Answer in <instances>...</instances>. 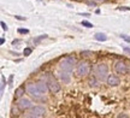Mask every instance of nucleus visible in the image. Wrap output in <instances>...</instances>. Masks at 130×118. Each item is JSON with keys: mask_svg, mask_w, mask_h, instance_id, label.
<instances>
[{"mask_svg": "<svg viewBox=\"0 0 130 118\" xmlns=\"http://www.w3.org/2000/svg\"><path fill=\"white\" fill-rule=\"evenodd\" d=\"M90 70H92V66L88 61L82 60L78 61L77 65H76V75L78 77H86L90 74Z\"/></svg>", "mask_w": 130, "mask_h": 118, "instance_id": "f257e3e1", "label": "nucleus"}, {"mask_svg": "<svg viewBox=\"0 0 130 118\" xmlns=\"http://www.w3.org/2000/svg\"><path fill=\"white\" fill-rule=\"evenodd\" d=\"M43 80L47 82V85L50 87V90H51L52 93H58L59 90H60V85H59V82L54 78V76L52 75L51 72H47L45 77H43Z\"/></svg>", "mask_w": 130, "mask_h": 118, "instance_id": "f03ea898", "label": "nucleus"}, {"mask_svg": "<svg viewBox=\"0 0 130 118\" xmlns=\"http://www.w3.org/2000/svg\"><path fill=\"white\" fill-rule=\"evenodd\" d=\"M95 76L99 81H106L108 77V66L104 63H99L95 66Z\"/></svg>", "mask_w": 130, "mask_h": 118, "instance_id": "7ed1b4c3", "label": "nucleus"}, {"mask_svg": "<svg viewBox=\"0 0 130 118\" xmlns=\"http://www.w3.org/2000/svg\"><path fill=\"white\" fill-rule=\"evenodd\" d=\"M25 89H27V93H28L31 98H34L35 100H41L42 99V93L40 92L39 87H37L36 83L34 82H29L25 85Z\"/></svg>", "mask_w": 130, "mask_h": 118, "instance_id": "20e7f679", "label": "nucleus"}, {"mask_svg": "<svg viewBox=\"0 0 130 118\" xmlns=\"http://www.w3.org/2000/svg\"><path fill=\"white\" fill-rule=\"evenodd\" d=\"M74 65H77V60H76V58L72 57V56H70V57H66L64 58L63 60L59 63V69L60 70H65V71H72L74 69Z\"/></svg>", "mask_w": 130, "mask_h": 118, "instance_id": "39448f33", "label": "nucleus"}, {"mask_svg": "<svg viewBox=\"0 0 130 118\" xmlns=\"http://www.w3.org/2000/svg\"><path fill=\"white\" fill-rule=\"evenodd\" d=\"M46 116V109L43 106H34L25 113V117L29 118H41Z\"/></svg>", "mask_w": 130, "mask_h": 118, "instance_id": "423d86ee", "label": "nucleus"}, {"mask_svg": "<svg viewBox=\"0 0 130 118\" xmlns=\"http://www.w3.org/2000/svg\"><path fill=\"white\" fill-rule=\"evenodd\" d=\"M16 104H17V107H18L21 111H25V110H29L32 107L31 100L27 99V98H19Z\"/></svg>", "mask_w": 130, "mask_h": 118, "instance_id": "0eeeda50", "label": "nucleus"}, {"mask_svg": "<svg viewBox=\"0 0 130 118\" xmlns=\"http://www.w3.org/2000/svg\"><path fill=\"white\" fill-rule=\"evenodd\" d=\"M115 70L118 75H126L128 74V65L124 61L118 60L115 63Z\"/></svg>", "mask_w": 130, "mask_h": 118, "instance_id": "6e6552de", "label": "nucleus"}, {"mask_svg": "<svg viewBox=\"0 0 130 118\" xmlns=\"http://www.w3.org/2000/svg\"><path fill=\"white\" fill-rule=\"evenodd\" d=\"M58 76H59V78H60L61 82H64L65 85L70 83V81H71V72H70V71H65V70H60V69H59Z\"/></svg>", "mask_w": 130, "mask_h": 118, "instance_id": "1a4fd4ad", "label": "nucleus"}, {"mask_svg": "<svg viewBox=\"0 0 130 118\" xmlns=\"http://www.w3.org/2000/svg\"><path fill=\"white\" fill-rule=\"evenodd\" d=\"M37 87H39V89H40V92H41L42 94H47L48 92H51L50 90V87H48V85H47V82L45 80H40L36 82Z\"/></svg>", "mask_w": 130, "mask_h": 118, "instance_id": "9d476101", "label": "nucleus"}, {"mask_svg": "<svg viewBox=\"0 0 130 118\" xmlns=\"http://www.w3.org/2000/svg\"><path fill=\"white\" fill-rule=\"evenodd\" d=\"M106 82L110 87H117V86L121 83V80H119V77H117L116 75H108Z\"/></svg>", "mask_w": 130, "mask_h": 118, "instance_id": "9b49d317", "label": "nucleus"}, {"mask_svg": "<svg viewBox=\"0 0 130 118\" xmlns=\"http://www.w3.org/2000/svg\"><path fill=\"white\" fill-rule=\"evenodd\" d=\"M25 92H27V89L24 88L23 86H21V87H18V88L16 89V92H14V96H16L17 99H19V98L23 96V94H25Z\"/></svg>", "mask_w": 130, "mask_h": 118, "instance_id": "f8f14e48", "label": "nucleus"}, {"mask_svg": "<svg viewBox=\"0 0 130 118\" xmlns=\"http://www.w3.org/2000/svg\"><path fill=\"white\" fill-rule=\"evenodd\" d=\"M94 39H95L96 41H106L107 36L105 35V34H102V33H96L95 35H94Z\"/></svg>", "mask_w": 130, "mask_h": 118, "instance_id": "ddd939ff", "label": "nucleus"}, {"mask_svg": "<svg viewBox=\"0 0 130 118\" xmlns=\"http://www.w3.org/2000/svg\"><path fill=\"white\" fill-rule=\"evenodd\" d=\"M96 76H93V77H90V78H89V81H88V83H89V86H90V87H96Z\"/></svg>", "mask_w": 130, "mask_h": 118, "instance_id": "4468645a", "label": "nucleus"}, {"mask_svg": "<svg viewBox=\"0 0 130 118\" xmlns=\"http://www.w3.org/2000/svg\"><path fill=\"white\" fill-rule=\"evenodd\" d=\"M46 38H47V35H46V34H45V35H40L39 38L34 39V43H35V45H37V43H40V42L42 41V40H45Z\"/></svg>", "mask_w": 130, "mask_h": 118, "instance_id": "2eb2a0df", "label": "nucleus"}, {"mask_svg": "<svg viewBox=\"0 0 130 118\" xmlns=\"http://www.w3.org/2000/svg\"><path fill=\"white\" fill-rule=\"evenodd\" d=\"M81 24H82L83 27H86V28H93V27H94L93 24L90 23V22H88V21H82V22H81Z\"/></svg>", "mask_w": 130, "mask_h": 118, "instance_id": "dca6fc26", "label": "nucleus"}, {"mask_svg": "<svg viewBox=\"0 0 130 118\" xmlns=\"http://www.w3.org/2000/svg\"><path fill=\"white\" fill-rule=\"evenodd\" d=\"M32 52V49L30 47H27V48H24V51H23V54L25 56V57H28V56H30Z\"/></svg>", "mask_w": 130, "mask_h": 118, "instance_id": "f3484780", "label": "nucleus"}, {"mask_svg": "<svg viewBox=\"0 0 130 118\" xmlns=\"http://www.w3.org/2000/svg\"><path fill=\"white\" fill-rule=\"evenodd\" d=\"M5 85H6V82H5V77L4 76H1V94H4Z\"/></svg>", "mask_w": 130, "mask_h": 118, "instance_id": "a211bd4d", "label": "nucleus"}, {"mask_svg": "<svg viewBox=\"0 0 130 118\" xmlns=\"http://www.w3.org/2000/svg\"><path fill=\"white\" fill-rule=\"evenodd\" d=\"M81 54H82L83 57H89V56H92V52H90V51H82Z\"/></svg>", "mask_w": 130, "mask_h": 118, "instance_id": "6ab92c4d", "label": "nucleus"}, {"mask_svg": "<svg viewBox=\"0 0 130 118\" xmlns=\"http://www.w3.org/2000/svg\"><path fill=\"white\" fill-rule=\"evenodd\" d=\"M17 31H18L19 34H28V33H29L28 29H23V28H19Z\"/></svg>", "mask_w": 130, "mask_h": 118, "instance_id": "aec40b11", "label": "nucleus"}, {"mask_svg": "<svg viewBox=\"0 0 130 118\" xmlns=\"http://www.w3.org/2000/svg\"><path fill=\"white\" fill-rule=\"evenodd\" d=\"M118 10L119 11H130V7H128V6H123V7H118Z\"/></svg>", "mask_w": 130, "mask_h": 118, "instance_id": "412c9836", "label": "nucleus"}, {"mask_svg": "<svg viewBox=\"0 0 130 118\" xmlns=\"http://www.w3.org/2000/svg\"><path fill=\"white\" fill-rule=\"evenodd\" d=\"M121 38L123 39V40H125L126 42H130V38H128L126 35H121Z\"/></svg>", "mask_w": 130, "mask_h": 118, "instance_id": "4be33fe9", "label": "nucleus"}, {"mask_svg": "<svg viewBox=\"0 0 130 118\" xmlns=\"http://www.w3.org/2000/svg\"><path fill=\"white\" fill-rule=\"evenodd\" d=\"M123 51H124L125 53H128V54L130 56V48H129V47H126V46H124V47H123Z\"/></svg>", "mask_w": 130, "mask_h": 118, "instance_id": "5701e85b", "label": "nucleus"}, {"mask_svg": "<svg viewBox=\"0 0 130 118\" xmlns=\"http://www.w3.org/2000/svg\"><path fill=\"white\" fill-rule=\"evenodd\" d=\"M1 28L4 29V30H7V25L5 24V22H1Z\"/></svg>", "mask_w": 130, "mask_h": 118, "instance_id": "b1692460", "label": "nucleus"}, {"mask_svg": "<svg viewBox=\"0 0 130 118\" xmlns=\"http://www.w3.org/2000/svg\"><path fill=\"white\" fill-rule=\"evenodd\" d=\"M16 19H18V21H25V17H22V16H16Z\"/></svg>", "mask_w": 130, "mask_h": 118, "instance_id": "393cba45", "label": "nucleus"}, {"mask_svg": "<svg viewBox=\"0 0 130 118\" xmlns=\"http://www.w3.org/2000/svg\"><path fill=\"white\" fill-rule=\"evenodd\" d=\"M0 43H1V45H4V43H5V39L4 38L0 39Z\"/></svg>", "mask_w": 130, "mask_h": 118, "instance_id": "a878e982", "label": "nucleus"}, {"mask_svg": "<svg viewBox=\"0 0 130 118\" xmlns=\"http://www.w3.org/2000/svg\"><path fill=\"white\" fill-rule=\"evenodd\" d=\"M94 1H96V3H102V1H105V0H94Z\"/></svg>", "mask_w": 130, "mask_h": 118, "instance_id": "bb28decb", "label": "nucleus"}, {"mask_svg": "<svg viewBox=\"0 0 130 118\" xmlns=\"http://www.w3.org/2000/svg\"><path fill=\"white\" fill-rule=\"evenodd\" d=\"M81 16H89V13H79Z\"/></svg>", "mask_w": 130, "mask_h": 118, "instance_id": "cd10ccee", "label": "nucleus"}]
</instances>
